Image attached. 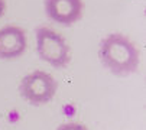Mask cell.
<instances>
[{
  "label": "cell",
  "instance_id": "cell-1",
  "mask_svg": "<svg viewBox=\"0 0 146 130\" xmlns=\"http://www.w3.org/2000/svg\"><path fill=\"white\" fill-rule=\"evenodd\" d=\"M98 58L111 74L119 77L136 72L140 64L139 49L121 33H110L100 40Z\"/></svg>",
  "mask_w": 146,
  "mask_h": 130
},
{
  "label": "cell",
  "instance_id": "cell-2",
  "mask_svg": "<svg viewBox=\"0 0 146 130\" xmlns=\"http://www.w3.org/2000/svg\"><path fill=\"white\" fill-rule=\"evenodd\" d=\"M36 51L39 58L54 68H65L71 61V49L67 40L48 26L36 29Z\"/></svg>",
  "mask_w": 146,
  "mask_h": 130
},
{
  "label": "cell",
  "instance_id": "cell-3",
  "mask_svg": "<svg viewBox=\"0 0 146 130\" xmlns=\"http://www.w3.org/2000/svg\"><path fill=\"white\" fill-rule=\"evenodd\" d=\"M58 91L56 80L45 71L29 72L20 80L19 93L28 103L33 105H42L49 103Z\"/></svg>",
  "mask_w": 146,
  "mask_h": 130
},
{
  "label": "cell",
  "instance_id": "cell-4",
  "mask_svg": "<svg viewBox=\"0 0 146 130\" xmlns=\"http://www.w3.org/2000/svg\"><path fill=\"white\" fill-rule=\"evenodd\" d=\"M45 12L48 17L62 26H71L82 17V0H45Z\"/></svg>",
  "mask_w": 146,
  "mask_h": 130
},
{
  "label": "cell",
  "instance_id": "cell-5",
  "mask_svg": "<svg viewBox=\"0 0 146 130\" xmlns=\"http://www.w3.org/2000/svg\"><path fill=\"white\" fill-rule=\"evenodd\" d=\"M28 46L26 33L22 28L9 25L0 29V59H16Z\"/></svg>",
  "mask_w": 146,
  "mask_h": 130
},
{
  "label": "cell",
  "instance_id": "cell-6",
  "mask_svg": "<svg viewBox=\"0 0 146 130\" xmlns=\"http://www.w3.org/2000/svg\"><path fill=\"white\" fill-rule=\"evenodd\" d=\"M56 130H88V129H87V126L81 124V123H64Z\"/></svg>",
  "mask_w": 146,
  "mask_h": 130
},
{
  "label": "cell",
  "instance_id": "cell-7",
  "mask_svg": "<svg viewBox=\"0 0 146 130\" xmlns=\"http://www.w3.org/2000/svg\"><path fill=\"white\" fill-rule=\"evenodd\" d=\"M5 10H6V3L5 0H0V17L5 15Z\"/></svg>",
  "mask_w": 146,
  "mask_h": 130
}]
</instances>
